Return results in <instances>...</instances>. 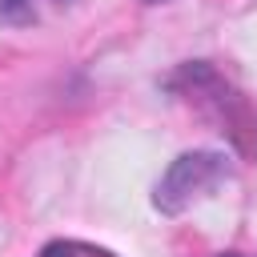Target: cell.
Returning <instances> with one entry per match:
<instances>
[{
  "label": "cell",
  "instance_id": "cell-1",
  "mask_svg": "<svg viewBox=\"0 0 257 257\" xmlns=\"http://www.w3.org/2000/svg\"><path fill=\"white\" fill-rule=\"evenodd\" d=\"M229 181V157L225 153H213V149H193V153H181L165 177L157 181V193H153V205L169 217L185 213L193 201L209 197L217 185Z\"/></svg>",
  "mask_w": 257,
  "mask_h": 257
},
{
  "label": "cell",
  "instance_id": "cell-2",
  "mask_svg": "<svg viewBox=\"0 0 257 257\" xmlns=\"http://www.w3.org/2000/svg\"><path fill=\"white\" fill-rule=\"evenodd\" d=\"M40 257H116L112 249L88 245V241H48L40 249Z\"/></svg>",
  "mask_w": 257,
  "mask_h": 257
},
{
  "label": "cell",
  "instance_id": "cell-3",
  "mask_svg": "<svg viewBox=\"0 0 257 257\" xmlns=\"http://www.w3.org/2000/svg\"><path fill=\"white\" fill-rule=\"evenodd\" d=\"M217 257H245V253H217Z\"/></svg>",
  "mask_w": 257,
  "mask_h": 257
},
{
  "label": "cell",
  "instance_id": "cell-4",
  "mask_svg": "<svg viewBox=\"0 0 257 257\" xmlns=\"http://www.w3.org/2000/svg\"><path fill=\"white\" fill-rule=\"evenodd\" d=\"M145 4H161V0H145Z\"/></svg>",
  "mask_w": 257,
  "mask_h": 257
}]
</instances>
